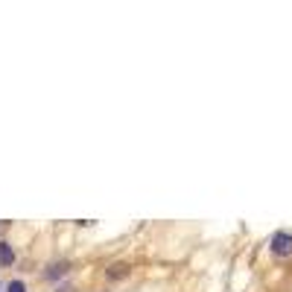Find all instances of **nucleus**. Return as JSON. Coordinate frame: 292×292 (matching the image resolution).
<instances>
[{"label": "nucleus", "instance_id": "nucleus-2", "mask_svg": "<svg viewBox=\"0 0 292 292\" xmlns=\"http://www.w3.org/2000/svg\"><path fill=\"white\" fill-rule=\"evenodd\" d=\"M67 269H70V263H67V260H56V263L47 266V278H50V281H56V278L67 275Z\"/></svg>", "mask_w": 292, "mask_h": 292}, {"label": "nucleus", "instance_id": "nucleus-1", "mask_svg": "<svg viewBox=\"0 0 292 292\" xmlns=\"http://www.w3.org/2000/svg\"><path fill=\"white\" fill-rule=\"evenodd\" d=\"M272 251L278 257H289L292 254V234H286V231H278L272 237Z\"/></svg>", "mask_w": 292, "mask_h": 292}, {"label": "nucleus", "instance_id": "nucleus-4", "mask_svg": "<svg viewBox=\"0 0 292 292\" xmlns=\"http://www.w3.org/2000/svg\"><path fill=\"white\" fill-rule=\"evenodd\" d=\"M15 263V251L9 243H0V266H12Z\"/></svg>", "mask_w": 292, "mask_h": 292}, {"label": "nucleus", "instance_id": "nucleus-3", "mask_svg": "<svg viewBox=\"0 0 292 292\" xmlns=\"http://www.w3.org/2000/svg\"><path fill=\"white\" fill-rule=\"evenodd\" d=\"M126 275H129V266L126 263H114V266L105 269V278H108V281H123Z\"/></svg>", "mask_w": 292, "mask_h": 292}, {"label": "nucleus", "instance_id": "nucleus-5", "mask_svg": "<svg viewBox=\"0 0 292 292\" xmlns=\"http://www.w3.org/2000/svg\"><path fill=\"white\" fill-rule=\"evenodd\" d=\"M6 292H27V286H24L21 281H12L9 286H6Z\"/></svg>", "mask_w": 292, "mask_h": 292}, {"label": "nucleus", "instance_id": "nucleus-6", "mask_svg": "<svg viewBox=\"0 0 292 292\" xmlns=\"http://www.w3.org/2000/svg\"><path fill=\"white\" fill-rule=\"evenodd\" d=\"M56 292H73V286H59Z\"/></svg>", "mask_w": 292, "mask_h": 292}]
</instances>
